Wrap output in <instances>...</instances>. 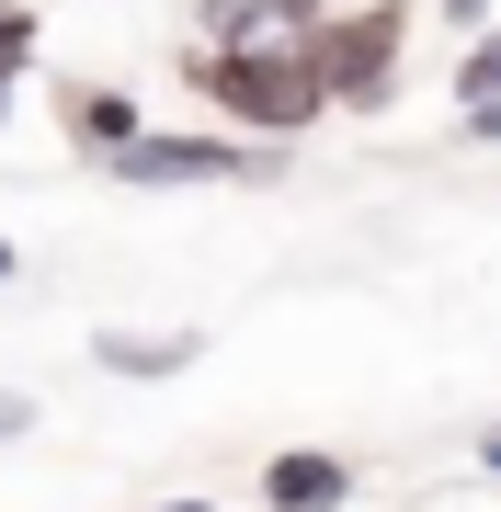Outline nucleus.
Instances as JSON below:
<instances>
[{
  "label": "nucleus",
  "mask_w": 501,
  "mask_h": 512,
  "mask_svg": "<svg viewBox=\"0 0 501 512\" xmlns=\"http://www.w3.org/2000/svg\"><path fill=\"white\" fill-rule=\"evenodd\" d=\"M183 92L240 137H308L331 92H319L308 35H194L183 46Z\"/></svg>",
  "instance_id": "f257e3e1"
},
{
  "label": "nucleus",
  "mask_w": 501,
  "mask_h": 512,
  "mask_svg": "<svg viewBox=\"0 0 501 512\" xmlns=\"http://www.w3.org/2000/svg\"><path fill=\"white\" fill-rule=\"evenodd\" d=\"M103 171L126 194H217V183H285L297 148L285 137H240V126H205V137L194 126H137Z\"/></svg>",
  "instance_id": "f03ea898"
},
{
  "label": "nucleus",
  "mask_w": 501,
  "mask_h": 512,
  "mask_svg": "<svg viewBox=\"0 0 501 512\" xmlns=\"http://www.w3.org/2000/svg\"><path fill=\"white\" fill-rule=\"evenodd\" d=\"M308 57H319L331 114H388L399 103V57H410V0H331L308 23Z\"/></svg>",
  "instance_id": "7ed1b4c3"
},
{
  "label": "nucleus",
  "mask_w": 501,
  "mask_h": 512,
  "mask_svg": "<svg viewBox=\"0 0 501 512\" xmlns=\"http://www.w3.org/2000/svg\"><path fill=\"white\" fill-rule=\"evenodd\" d=\"M92 365L126 376V387H171V376L205 365V330H126V319H103L92 330Z\"/></svg>",
  "instance_id": "20e7f679"
},
{
  "label": "nucleus",
  "mask_w": 501,
  "mask_h": 512,
  "mask_svg": "<svg viewBox=\"0 0 501 512\" xmlns=\"http://www.w3.org/2000/svg\"><path fill=\"white\" fill-rule=\"evenodd\" d=\"M342 501H353V456H331V444L262 456V512H342Z\"/></svg>",
  "instance_id": "39448f33"
},
{
  "label": "nucleus",
  "mask_w": 501,
  "mask_h": 512,
  "mask_svg": "<svg viewBox=\"0 0 501 512\" xmlns=\"http://www.w3.org/2000/svg\"><path fill=\"white\" fill-rule=\"evenodd\" d=\"M57 126H69L80 160H114V148L149 126V103H137V92H114V80H57Z\"/></svg>",
  "instance_id": "423d86ee"
},
{
  "label": "nucleus",
  "mask_w": 501,
  "mask_h": 512,
  "mask_svg": "<svg viewBox=\"0 0 501 512\" xmlns=\"http://www.w3.org/2000/svg\"><path fill=\"white\" fill-rule=\"evenodd\" d=\"M331 0H194V35H308Z\"/></svg>",
  "instance_id": "0eeeda50"
},
{
  "label": "nucleus",
  "mask_w": 501,
  "mask_h": 512,
  "mask_svg": "<svg viewBox=\"0 0 501 512\" xmlns=\"http://www.w3.org/2000/svg\"><path fill=\"white\" fill-rule=\"evenodd\" d=\"M445 92H456V103L501 92V23H467V46H456V69H445Z\"/></svg>",
  "instance_id": "6e6552de"
},
{
  "label": "nucleus",
  "mask_w": 501,
  "mask_h": 512,
  "mask_svg": "<svg viewBox=\"0 0 501 512\" xmlns=\"http://www.w3.org/2000/svg\"><path fill=\"white\" fill-rule=\"evenodd\" d=\"M0 69H35V0H0Z\"/></svg>",
  "instance_id": "1a4fd4ad"
},
{
  "label": "nucleus",
  "mask_w": 501,
  "mask_h": 512,
  "mask_svg": "<svg viewBox=\"0 0 501 512\" xmlns=\"http://www.w3.org/2000/svg\"><path fill=\"white\" fill-rule=\"evenodd\" d=\"M456 137H467V148H501V92H479V103H456Z\"/></svg>",
  "instance_id": "9d476101"
},
{
  "label": "nucleus",
  "mask_w": 501,
  "mask_h": 512,
  "mask_svg": "<svg viewBox=\"0 0 501 512\" xmlns=\"http://www.w3.org/2000/svg\"><path fill=\"white\" fill-rule=\"evenodd\" d=\"M35 433V399H23V387H0V444H23Z\"/></svg>",
  "instance_id": "9b49d317"
},
{
  "label": "nucleus",
  "mask_w": 501,
  "mask_h": 512,
  "mask_svg": "<svg viewBox=\"0 0 501 512\" xmlns=\"http://www.w3.org/2000/svg\"><path fill=\"white\" fill-rule=\"evenodd\" d=\"M12 114H23V69H0V137H12Z\"/></svg>",
  "instance_id": "f8f14e48"
},
{
  "label": "nucleus",
  "mask_w": 501,
  "mask_h": 512,
  "mask_svg": "<svg viewBox=\"0 0 501 512\" xmlns=\"http://www.w3.org/2000/svg\"><path fill=\"white\" fill-rule=\"evenodd\" d=\"M479 467H490V478H501V421H490V433H479Z\"/></svg>",
  "instance_id": "ddd939ff"
},
{
  "label": "nucleus",
  "mask_w": 501,
  "mask_h": 512,
  "mask_svg": "<svg viewBox=\"0 0 501 512\" xmlns=\"http://www.w3.org/2000/svg\"><path fill=\"white\" fill-rule=\"evenodd\" d=\"M479 12H490V0H445V23H479Z\"/></svg>",
  "instance_id": "4468645a"
},
{
  "label": "nucleus",
  "mask_w": 501,
  "mask_h": 512,
  "mask_svg": "<svg viewBox=\"0 0 501 512\" xmlns=\"http://www.w3.org/2000/svg\"><path fill=\"white\" fill-rule=\"evenodd\" d=\"M12 274H23V251H12V239H0V285H12Z\"/></svg>",
  "instance_id": "2eb2a0df"
},
{
  "label": "nucleus",
  "mask_w": 501,
  "mask_h": 512,
  "mask_svg": "<svg viewBox=\"0 0 501 512\" xmlns=\"http://www.w3.org/2000/svg\"><path fill=\"white\" fill-rule=\"evenodd\" d=\"M149 512H217V501H149Z\"/></svg>",
  "instance_id": "dca6fc26"
}]
</instances>
